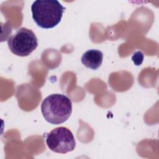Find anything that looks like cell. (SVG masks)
Listing matches in <instances>:
<instances>
[{"label":"cell","instance_id":"1","mask_svg":"<svg viewBox=\"0 0 159 159\" xmlns=\"http://www.w3.org/2000/svg\"><path fill=\"white\" fill-rule=\"evenodd\" d=\"M42 114L47 122L58 125L66 122L72 112V102L61 94H52L46 97L41 104Z\"/></svg>","mask_w":159,"mask_h":159},{"label":"cell","instance_id":"2","mask_svg":"<svg viewBox=\"0 0 159 159\" xmlns=\"http://www.w3.org/2000/svg\"><path fill=\"white\" fill-rule=\"evenodd\" d=\"M65 7L57 0H37L31 6L32 19L43 29H52L61 21Z\"/></svg>","mask_w":159,"mask_h":159},{"label":"cell","instance_id":"3","mask_svg":"<svg viewBox=\"0 0 159 159\" xmlns=\"http://www.w3.org/2000/svg\"><path fill=\"white\" fill-rule=\"evenodd\" d=\"M10 51L19 57H26L38 46V40L34 32L25 27L19 29L7 40Z\"/></svg>","mask_w":159,"mask_h":159},{"label":"cell","instance_id":"4","mask_svg":"<svg viewBox=\"0 0 159 159\" xmlns=\"http://www.w3.org/2000/svg\"><path fill=\"white\" fill-rule=\"evenodd\" d=\"M48 147L58 153H66L73 151L76 142L71 131L65 127H58L48 134L46 139Z\"/></svg>","mask_w":159,"mask_h":159},{"label":"cell","instance_id":"5","mask_svg":"<svg viewBox=\"0 0 159 159\" xmlns=\"http://www.w3.org/2000/svg\"><path fill=\"white\" fill-rule=\"evenodd\" d=\"M103 60V53L102 52L96 49H90L85 52L81 57V61L83 65L86 68L91 70L99 68Z\"/></svg>","mask_w":159,"mask_h":159},{"label":"cell","instance_id":"6","mask_svg":"<svg viewBox=\"0 0 159 159\" xmlns=\"http://www.w3.org/2000/svg\"><path fill=\"white\" fill-rule=\"evenodd\" d=\"M143 54L141 52H140V51L136 52L134 54V55L132 56V59L133 61H134V63H135L136 65H137V66H139V65H140V63H139V60H140V63H142V61H143Z\"/></svg>","mask_w":159,"mask_h":159}]
</instances>
